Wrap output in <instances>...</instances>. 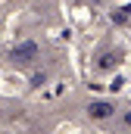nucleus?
I'll list each match as a JSON object with an SVG mask.
<instances>
[{
	"instance_id": "obj_1",
	"label": "nucleus",
	"mask_w": 131,
	"mask_h": 134,
	"mask_svg": "<svg viewBox=\"0 0 131 134\" xmlns=\"http://www.w3.org/2000/svg\"><path fill=\"white\" fill-rule=\"evenodd\" d=\"M37 56H41V47H37L34 41H19V44L9 50V59H13V66H31Z\"/></svg>"
},
{
	"instance_id": "obj_2",
	"label": "nucleus",
	"mask_w": 131,
	"mask_h": 134,
	"mask_svg": "<svg viewBox=\"0 0 131 134\" xmlns=\"http://www.w3.org/2000/svg\"><path fill=\"white\" fill-rule=\"evenodd\" d=\"M84 112H88L91 122H106V119L116 115V103H109V100H91Z\"/></svg>"
},
{
	"instance_id": "obj_3",
	"label": "nucleus",
	"mask_w": 131,
	"mask_h": 134,
	"mask_svg": "<svg viewBox=\"0 0 131 134\" xmlns=\"http://www.w3.org/2000/svg\"><path fill=\"white\" fill-rule=\"evenodd\" d=\"M122 122H125V128H131V109L125 112V115H122Z\"/></svg>"
}]
</instances>
